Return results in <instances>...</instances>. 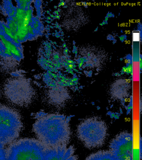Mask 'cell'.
Returning <instances> with one entry per match:
<instances>
[{"label":"cell","mask_w":142,"mask_h":160,"mask_svg":"<svg viewBox=\"0 0 142 160\" xmlns=\"http://www.w3.org/2000/svg\"><path fill=\"white\" fill-rule=\"evenodd\" d=\"M33 129L37 140L46 148L67 145L70 141L69 121L63 115H41L35 121Z\"/></svg>","instance_id":"obj_1"},{"label":"cell","mask_w":142,"mask_h":160,"mask_svg":"<svg viewBox=\"0 0 142 160\" xmlns=\"http://www.w3.org/2000/svg\"><path fill=\"white\" fill-rule=\"evenodd\" d=\"M86 160H118L107 151H100L89 156Z\"/></svg>","instance_id":"obj_9"},{"label":"cell","mask_w":142,"mask_h":160,"mask_svg":"<svg viewBox=\"0 0 142 160\" xmlns=\"http://www.w3.org/2000/svg\"><path fill=\"white\" fill-rule=\"evenodd\" d=\"M48 98L50 103L55 106H60L67 101L68 94L63 88L55 89L52 92L48 94Z\"/></svg>","instance_id":"obj_8"},{"label":"cell","mask_w":142,"mask_h":160,"mask_svg":"<svg viewBox=\"0 0 142 160\" xmlns=\"http://www.w3.org/2000/svg\"><path fill=\"white\" fill-rule=\"evenodd\" d=\"M5 96L10 102L19 106H27L34 98L35 90L27 79L15 78L8 80L4 87Z\"/></svg>","instance_id":"obj_5"},{"label":"cell","mask_w":142,"mask_h":160,"mask_svg":"<svg viewBox=\"0 0 142 160\" xmlns=\"http://www.w3.org/2000/svg\"><path fill=\"white\" fill-rule=\"evenodd\" d=\"M46 148L37 139L22 138L6 149V160H45Z\"/></svg>","instance_id":"obj_3"},{"label":"cell","mask_w":142,"mask_h":160,"mask_svg":"<svg viewBox=\"0 0 142 160\" xmlns=\"http://www.w3.org/2000/svg\"><path fill=\"white\" fill-rule=\"evenodd\" d=\"M109 151L118 160H133V137L131 133H120L110 143Z\"/></svg>","instance_id":"obj_6"},{"label":"cell","mask_w":142,"mask_h":160,"mask_svg":"<svg viewBox=\"0 0 142 160\" xmlns=\"http://www.w3.org/2000/svg\"><path fill=\"white\" fill-rule=\"evenodd\" d=\"M22 128L20 114L11 108L0 105V142L4 146L13 142Z\"/></svg>","instance_id":"obj_4"},{"label":"cell","mask_w":142,"mask_h":160,"mask_svg":"<svg viewBox=\"0 0 142 160\" xmlns=\"http://www.w3.org/2000/svg\"><path fill=\"white\" fill-rule=\"evenodd\" d=\"M0 160H6V148L0 142Z\"/></svg>","instance_id":"obj_10"},{"label":"cell","mask_w":142,"mask_h":160,"mask_svg":"<svg viewBox=\"0 0 142 160\" xmlns=\"http://www.w3.org/2000/svg\"><path fill=\"white\" fill-rule=\"evenodd\" d=\"M5 59V49L2 42L0 40V60H1V63H4Z\"/></svg>","instance_id":"obj_11"},{"label":"cell","mask_w":142,"mask_h":160,"mask_svg":"<svg viewBox=\"0 0 142 160\" xmlns=\"http://www.w3.org/2000/svg\"><path fill=\"white\" fill-rule=\"evenodd\" d=\"M78 138L86 148H100L105 143L107 127L105 122L97 118L84 120L78 125Z\"/></svg>","instance_id":"obj_2"},{"label":"cell","mask_w":142,"mask_h":160,"mask_svg":"<svg viewBox=\"0 0 142 160\" xmlns=\"http://www.w3.org/2000/svg\"><path fill=\"white\" fill-rule=\"evenodd\" d=\"M45 160H78L73 146L67 145L46 148Z\"/></svg>","instance_id":"obj_7"}]
</instances>
